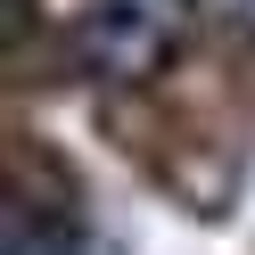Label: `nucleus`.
Returning a JSON list of instances; mask_svg holds the SVG:
<instances>
[{"instance_id": "obj_1", "label": "nucleus", "mask_w": 255, "mask_h": 255, "mask_svg": "<svg viewBox=\"0 0 255 255\" xmlns=\"http://www.w3.org/2000/svg\"><path fill=\"white\" fill-rule=\"evenodd\" d=\"M189 33V0H83L74 8V66L91 83H148Z\"/></svg>"}, {"instance_id": "obj_2", "label": "nucleus", "mask_w": 255, "mask_h": 255, "mask_svg": "<svg viewBox=\"0 0 255 255\" xmlns=\"http://www.w3.org/2000/svg\"><path fill=\"white\" fill-rule=\"evenodd\" d=\"M0 255H83V214L66 198H33L25 181H8V198H0Z\"/></svg>"}, {"instance_id": "obj_3", "label": "nucleus", "mask_w": 255, "mask_h": 255, "mask_svg": "<svg viewBox=\"0 0 255 255\" xmlns=\"http://www.w3.org/2000/svg\"><path fill=\"white\" fill-rule=\"evenodd\" d=\"M222 17V33H239V41H255V0H206Z\"/></svg>"}]
</instances>
